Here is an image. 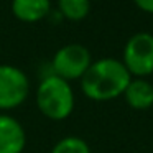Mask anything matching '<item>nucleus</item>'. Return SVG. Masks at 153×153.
I'll use <instances>...</instances> for the list:
<instances>
[{"instance_id": "f257e3e1", "label": "nucleus", "mask_w": 153, "mask_h": 153, "mask_svg": "<svg viewBox=\"0 0 153 153\" xmlns=\"http://www.w3.org/2000/svg\"><path fill=\"white\" fill-rule=\"evenodd\" d=\"M132 74L122 59L105 56L94 59L81 77V89L92 100H112L122 96Z\"/></svg>"}, {"instance_id": "f03ea898", "label": "nucleus", "mask_w": 153, "mask_h": 153, "mask_svg": "<svg viewBox=\"0 0 153 153\" xmlns=\"http://www.w3.org/2000/svg\"><path fill=\"white\" fill-rule=\"evenodd\" d=\"M76 96L69 81L48 74L40 81L36 89V105L43 115L53 120H63L73 114Z\"/></svg>"}, {"instance_id": "7ed1b4c3", "label": "nucleus", "mask_w": 153, "mask_h": 153, "mask_svg": "<svg viewBox=\"0 0 153 153\" xmlns=\"http://www.w3.org/2000/svg\"><path fill=\"white\" fill-rule=\"evenodd\" d=\"M122 63L132 76L146 77L153 73V33L137 31L123 45Z\"/></svg>"}, {"instance_id": "20e7f679", "label": "nucleus", "mask_w": 153, "mask_h": 153, "mask_svg": "<svg viewBox=\"0 0 153 153\" xmlns=\"http://www.w3.org/2000/svg\"><path fill=\"white\" fill-rule=\"evenodd\" d=\"M91 63H92V56L86 45L66 43L56 50L51 66H53V74L66 81H73L81 79Z\"/></svg>"}, {"instance_id": "39448f33", "label": "nucleus", "mask_w": 153, "mask_h": 153, "mask_svg": "<svg viewBox=\"0 0 153 153\" xmlns=\"http://www.w3.org/2000/svg\"><path fill=\"white\" fill-rule=\"evenodd\" d=\"M30 92V79L22 68L0 64V109L7 110L25 102Z\"/></svg>"}, {"instance_id": "423d86ee", "label": "nucleus", "mask_w": 153, "mask_h": 153, "mask_svg": "<svg viewBox=\"0 0 153 153\" xmlns=\"http://www.w3.org/2000/svg\"><path fill=\"white\" fill-rule=\"evenodd\" d=\"M27 146L23 123L10 114H0V153H22Z\"/></svg>"}, {"instance_id": "0eeeda50", "label": "nucleus", "mask_w": 153, "mask_h": 153, "mask_svg": "<svg viewBox=\"0 0 153 153\" xmlns=\"http://www.w3.org/2000/svg\"><path fill=\"white\" fill-rule=\"evenodd\" d=\"M122 96L132 109L145 110L153 105V84L145 77H132Z\"/></svg>"}, {"instance_id": "6e6552de", "label": "nucleus", "mask_w": 153, "mask_h": 153, "mask_svg": "<svg viewBox=\"0 0 153 153\" xmlns=\"http://www.w3.org/2000/svg\"><path fill=\"white\" fill-rule=\"evenodd\" d=\"M12 12L20 22L35 23L51 12V0H12Z\"/></svg>"}, {"instance_id": "1a4fd4ad", "label": "nucleus", "mask_w": 153, "mask_h": 153, "mask_svg": "<svg viewBox=\"0 0 153 153\" xmlns=\"http://www.w3.org/2000/svg\"><path fill=\"white\" fill-rule=\"evenodd\" d=\"M61 15L71 22H79L89 15L91 0H58Z\"/></svg>"}, {"instance_id": "9d476101", "label": "nucleus", "mask_w": 153, "mask_h": 153, "mask_svg": "<svg viewBox=\"0 0 153 153\" xmlns=\"http://www.w3.org/2000/svg\"><path fill=\"white\" fill-rule=\"evenodd\" d=\"M50 153H91V148L84 138L77 135H66L53 145Z\"/></svg>"}, {"instance_id": "9b49d317", "label": "nucleus", "mask_w": 153, "mask_h": 153, "mask_svg": "<svg viewBox=\"0 0 153 153\" xmlns=\"http://www.w3.org/2000/svg\"><path fill=\"white\" fill-rule=\"evenodd\" d=\"M133 2L140 10L146 12V13H153V0H133Z\"/></svg>"}]
</instances>
